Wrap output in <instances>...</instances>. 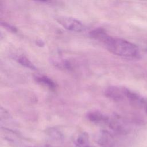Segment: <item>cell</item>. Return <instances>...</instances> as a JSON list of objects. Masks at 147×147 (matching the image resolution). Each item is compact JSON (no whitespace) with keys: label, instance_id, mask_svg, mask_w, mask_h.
<instances>
[{"label":"cell","instance_id":"obj_1","mask_svg":"<svg viewBox=\"0 0 147 147\" xmlns=\"http://www.w3.org/2000/svg\"><path fill=\"white\" fill-rule=\"evenodd\" d=\"M98 41L103 43L109 52L117 56L128 59L140 57V51L136 44L122 38L112 37L106 31L100 34Z\"/></svg>","mask_w":147,"mask_h":147},{"label":"cell","instance_id":"obj_2","mask_svg":"<svg viewBox=\"0 0 147 147\" xmlns=\"http://www.w3.org/2000/svg\"><path fill=\"white\" fill-rule=\"evenodd\" d=\"M57 22L64 29L73 32H83L86 27L79 20L68 16H59L56 18Z\"/></svg>","mask_w":147,"mask_h":147},{"label":"cell","instance_id":"obj_3","mask_svg":"<svg viewBox=\"0 0 147 147\" xmlns=\"http://www.w3.org/2000/svg\"><path fill=\"white\" fill-rule=\"evenodd\" d=\"M125 87L112 86L107 87L105 95L110 99L115 102H122L125 100Z\"/></svg>","mask_w":147,"mask_h":147},{"label":"cell","instance_id":"obj_4","mask_svg":"<svg viewBox=\"0 0 147 147\" xmlns=\"http://www.w3.org/2000/svg\"><path fill=\"white\" fill-rule=\"evenodd\" d=\"M87 117L90 121L96 124L109 126L111 121V119L109 117L98 111H90Z\"/></svg>","mask_w":147,"mask_h":147},{"label":"cell","instance_id":"obj_5","mask_svg":"<svg viewBox=\"0 0 147 147\" xmlns=\"http://www.w3.org/2000/svg\"><path fill=\"white\" fill-rule=\"evenodd\" d=\"M34 80L37 83L48 88L51 90L54 91L57 88V84L52 79L46 75H37L34 76Z\"/></svg>","mask_w":147,"mask_h":147},{"label":"cell","instance_id":"obj_6","mask_svg":"<svg viewBox=\"0 0 147 147\" xmlns=\"http://www.w3.org/2000/svg\"><path fill=\"white\" fill-rule=\"evenodd\" d=\"M16 61L21 65L24 66L26 68H29L32 70H36V67L34 64L26 56L24 55L18 56L16 57Z\"/></svg>","mask_w":147,"mask_h":147},{"label":"cell","instance_id":"obj_7","mask_svg":"<svg viewBox=\"0 0 147 147\" xmlns=\"http://www.w3.org/2000/svg\"><path fill=\"white\" fill-rule=\"evenodd\" d=\"M98 142L102 146L109 147L111 144L112 138L107 132H102L99 137Z\"/></svg>","mask_w":147,"mask_h":147},{"label":"cell","instance_id":"obj_8","mask_svg":"<svg viewBox=\"0 0 147 147\" xmlns=\"http://www.w3.org/2000/svg\"><path fill=\"white\" fill-rule=\"evenodd\" d=\"M76 144L79 147H88V137L86 133H82L76 140Z\"/></svg>","mask_w":147,"mask_h":147},{"label":"cell","instance_id":"obj_9","mask_svg":"<svg viewBox=\"0 0 147 147\" xmlns=\"http://www.w3.org/2000/svg\"><path fill=\"white\" fill-rule=\"evenodd\" d=\"M1 24L2 26H3L5 28H6L7 30H8L10 32H11L13 33H16L17 32V29L16 27H15L14 26L7 23V22L1 21Z\"/></svg>","mask_w":147,"mask_h":147},{"label":"cell","instance_id":"obj_10","mask_svg":"<svg viewBox=\"0 0 147 147\" xmlns=\"http://www.w3.org/2000/svg\"><path fill=\"white\" fill-rule=\"evenodd\" d=\"M37 44L38 46L41 47V46H43V45H44V42L42 41H41V40H37Z\"/></svg>","mask_w":147,"mask_h":147},{"label":"cell","instance_id":"obj_11","mask_svg":"<svg viewBox=\"0 0 147 147\" xmlns=\"http://www.w3.org/2000/svg\"><path fill=\"white\" fill-rule=\"evenodd\" d=\"M145 110V111H146V113H147V103H146V106H145V109H144Z\"/></svg>","mask_w":147,"mask_h":147}]
</instances>
